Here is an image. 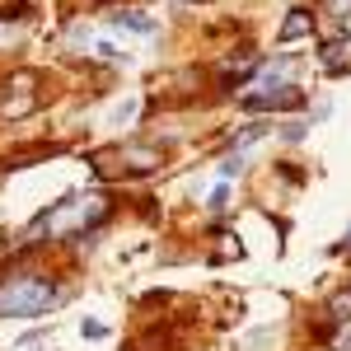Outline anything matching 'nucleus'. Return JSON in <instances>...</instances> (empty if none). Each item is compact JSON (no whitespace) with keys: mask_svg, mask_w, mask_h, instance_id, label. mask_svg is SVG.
Listing matches in <instances>:
<instances>
[{"mask_svg":"<svg viewBox=\"0 0 351 351\" xmlns=\"http://www.w3.org/2000/svg\"><path fill=\"white\" fill-rule=\"evenodd\" d=\"M61 291H56L52 276H43V271H14V276H5L0 281V319H38V314H47Z\"/></svg>","mask_w":351,"mask_h":351,"instance_id":"1","label":"nucleus"},{"mask_svg":"<svg viewBox=\"0 0 351 351\" xmlns=\"http://www.w3.org/2000/svg\"><path fill=\"white\" fill-rule=\"evenodd\" d=\"M304 104V89L295 84H281V80H263L258 84V94H243V108L248 112H295Z\"/></svg>","mask_w":351,"mask_h":351,"instance_id":"2","label":"nucleus"},{"mask_svg":"<svg viewBox=\"0 0 351 351\" xmlns=\"http://www.w3.org/2000/svg\"><path fill=\"white\" fill-rule=\"evenodd\" d=\"M309 33H314V14H309V10H291L286 24H281V33H276V43H300V38H309Z\"/></svg>","mask_w":351,"mask_h":351,"instance_id":"3","label":"nucleus"},{"mask_svg":"<svg viewBox=\"0 0 351 351\" xmlns=\"http://www.w3.org/2000/svg\"><path fill=\"white\" fill-rule=\"evenodd\" d=\"M112 24L117 28H132V33H155V19H150V14H141V10H117V14H112Z\"/></svg>","mask_w":351,"mask_h":351,"instance_id":"4","label":"nucleus"},{"mask_svg":"<svg viewBox=\"0 0 351 351\" xmlns=\"http://www.w3.org/2000/svg\"><path fill=\"white\" fill-rule=\"evenodd\" d=\"M160 150H150V145H127V164H132L136 173H145V169H160Z\"/></svg>","mask_w":351,"mask_h":351,"instance_id":"5","label":"nucleus"},{"mask_svg":"<svg viewBox=\"0 0 351 351\" xmlns=\"http://www.w3.org/2000/svg\"><path fill=\"white\" fill-rule=\"evenodd\" d=\"M351 56H347V43L342 38H332V43H324V71H342Z\"/></svg>","mask_w":351,"mask_h":351,"instance_id":"6","label":"nucleus"},{"mask_svg":"<svg viewBox=\"0 0 351 351\" xmlns=\"http://www.w3.org/2000/svg\"><path fill=\"white\" fill-rule=\"evenodd\" d=\"M328 314H332L337 324H351V291H342V295L328 300Z\"/></svg>","mask_w":351,"mask_h":351,"instance_id":"7","label":"nucleus"},{"mask_svg":"<svg viewBox=\"0 0 351 351\" xmlns=\"http://www.w3.org/2000/svg\"><path fill=\"white\" fill-rule=\"evenodd\" d=\"M267 132H271L267 122H248V127H243V132L234 136V145H253V141H258V136H267Z\"/></svg>","mask_w":351,"mask_h":351,"instance_id":"8","label":"nucleus"},{"mask_svg":"<svg viewBox=\"0 0 351 351\" xmlns=\"http://www.w3.org/2000/svg\"><path fill=\"white\" fill-rule=\"evenodd\" d=\"M239 173H243V155H230L220 164V178H239Z\"/></svg>","mask_w":351,"mask_h":351,"instance_id":"9","label":"nucleus"},{"mask_svg":"<svg viewBox=\"0 0 351 351\" xmlns=\"http://www.w3.org/2000/svg\"><path fill=\"white\" fill-rule=\"evenodd\" d=\"M328 10H332V19H347V14H351V0H328Z\"/></svg>","mask_w":351,"mask_h":351,"instance_id":"10","label":"nucleus"},{"mask_svg":"<svg viewBox=\"0 0 351 351\" xmlns=\"http://www.w3.org/2000/svg\"><path fill=\"white\" fill-rule=\"evenodd\" d=\"M281 136H286V141H300V136H304V122H291V127H286Z\"/></svg>","mask_w":351,"mask_h":351,"instance_id":"11","label":"nucleus"},{"mask_svg":"<svg viewBox=\"0 0 351 351\" xmlns=\"http://www.w3.org/2000/svg\"><path fill=\"white\" fill-rule=\"evenodd\" d=\"M337 347H342V351L351 347V332H342V337H337Z\"/></svg>","mask_w":351,"mask_h":351,"instance_id":"12","label":"nucleus"},{"mask_svg":"<svg viewBox=\"0 0 351 351\" xmlns=\"http://www.w3.org/2000/svg\"><path fill=\"white\" fill-rule=\"evenodd\" d=\"M342 248H351V230H347V243H342Z\"/></svg>","mask_w":351,"mask_h":351,"instance_id":"13","label":"nucleus"}]
</instances>
